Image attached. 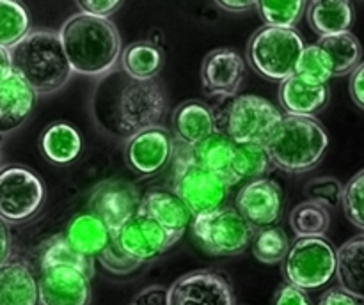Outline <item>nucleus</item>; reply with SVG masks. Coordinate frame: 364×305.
<instances>
[{
    "label": "nucleus",
    "instance_id": "40",
    "mask_svg": "<svg viewBox=\"0 0 364 305\" xmlns=\"http://www.w3.org/2000/svg\"><path fill=\"white\" fill-rule=\"evenodd\" d=\"M80 13L95 14V16L109 18L121 7L123 0H75Z\"/></svg>",
    "mask_w": 364,
    "mask_h": 305
},
{
    "label": "nucleus",
    "instance_id": "7",
    "mask_svg": "<svg viewBox=\"0 0 364 305\" xmlns=\"http://www.w3.org/2000/svg\"><path fill=\"white\" fill-rule=\"evenodd\" d=\"M173 190L188 206L192 215L198 216L223 208L230 195L231 183L220 174L191 162L176 148Z\"/></svg>",
    "mask_w": 364,
    "mask_h": 305
},
{
    "label": "nucleus",
    "instance_id": "16",
    "mask_svg": "<svg viewBox=\"0 0 364 305\" xmlns=\"http://www.w3.org/2000/svg\"><path fill=\"white\" fill-rule=\"evenodd\" d=\"M237 209L255 229L276 226L283 215V190L276 181L256 177L238 192Z\"/></svg>",
    "mask_w": 364,
    "mask_h": 305
},
{
    "label": "nucleus",
    "instance_id": "2",
    "mask_svg": "<svg viewBox=\"0 0 364 305\" xmlns=\"http://www.w3.org/2000/svg\"><path fill=\"white\" fill-rule=\"evenodd\" d=\"M59 35L73 73L102 77L116 67L121 57V35L109 18L73 14L64 21Z\"/></svg>",
    "mask_w": 364,
    "mask_h": 305
},
{
    "label": "nucleus",
    "instance_id": "32",
    "mask_svg": "<svg viewBox=\"0 0 364 305\" xmlns=\"http://www.w3.org/2000/svg\"><path fill=\"white\" fill-rule=\"evenodd\" d=\"M31 30V16L18 0H0V46L9 50Z\"/></svg>",
    "mask_w": 364,
    "mask_h": 305
},
{
    "label": "nucleus",
    "instance_id": "37",
    "mask_svg": "<svg viewBox=\"0 0 364 305\" xmlns=\"http://www.w3.org/2000/svg\"><path fill=\"white\" fill-rule=\"evenodd\" d=\"M341 206L347 218L358 229L364 231V169L359 170L343 187Z\"/></svg>",
    "mask_w": 364,
    "mask_h": 305
},
{
    "label": "nucleus",
    "instance_id": "30",
    "mask_svg": "<svg viewBox=\"0 0 364 305\" xmlns=\"http://www.w3.org/2000/svg\"><path fill=\"white\" fill-rule=\"evenodd\" d=\"M119 59L124 73L137 80H153L162 70L164 62L162 52L148 41H137L128 45Z\"/></svg>",
    "mask_w": 364,
    "mask_h": 305
},
{
    "label": "nucleus",
    "instance_id": "42",
    "mask_svg": "<svg viewBox=\"0 0 364 305\" xmlns=\"http://www.w3.org/2000/svg\"><path fill=\"white\" fill-rule=\"evenodd\" d=\"M318 305H364L361 298L354 296L352 293L345 291L343 287H334L323 293Z\"/></svg>",
    "mask_w": 364,
    "mask_h": 305
},
{
    "label": "nucleus",
    "instance_id": "23",
    "mask_svg": "<svg viewBox=\"0 0 364 305\" xmlns=\"http://www.w3.org/2000/svg\"><path fill=\"white\" fill-rule=\"evenodd\" d=\"M64 238L82 255L95 259L109 245L112 231L95 213L85 211L78 213L70 220L66 231H64Z\"/></svg>",
    "mask_w": 364,
    "mask_h": 305
},
{
    "label": "nucleus",
    "instance_id": "48",
    "mask_svg": "<svg viewBox=\"0 0 364 305\" xmlns=\"http://www.w3.org/2000/svg\"><path fill=\"white\" fill-rule=\"evenodd\" d=\"M2 162H4V155H2V149H0V169H2Z\"/></svg>",
    "mask_w": 364,
    "mask_h": 305
},
{
    "label": "nucleus",
    "instance_id": "28",
    "mask_svg": "<svg viewBox=\"0 0 364 305\" xmlns=\"http://www.w3.org/2000/svg\"><path fill=\"white\" fill-rule=\"evenodd\" d=\"M43 155L53 163H70L82 151V135L70 123H53L41 135Z\"/></svg>",
    "mask_w": 364,
    "mask_h": 305
},
{
    "label": "nucleus",
    "instance_id": "1",
    "mask_svg": "<svg viewBox=\"0 0 364 305\" xmlns=\"http://www.w3.org/2000/svg\"><path fill=\"white\" fill-rule=\"evenodd\" d=\"M166 112V92L155 80H137L112 67L102 74L91 96L96 126L116 140H128L149 126H156Z\"/></svg>",
    "mask_w": 364,
    "mask_h": 305
},
{
    "label": "nucleus",
    "instance_id": "12",
    "mask_svg": "<svg viewBox=\"0 0 364 305\" xmlns=\"http://www.w3.org/2000/svg\"><path fill=\"white\" fill-rule=\"evenodd\" d=\"M112 234L117 245L127 254H130L132 257L141 262H148L160 257L164 252L169 250L178 241L160 223H156L151 216L142 213L141 209L128 220H124Z\"/></svg>",
    "mask_w": 364,
    "mask_h": 305
},
{
    "label": "nucleus",
    "instance_id": "26",
    "mask_svg": "<svg viewBox=\"0 0 364 305\" xmlns=\"http://www.w3.org/2000/svg\"><path fill=\"white\" fill-rule=\"evenodd\" d=\"M308 21L318 35L347 32L354 23V7L350 0H311Z\"/></svg>",
    "mask_w": 364,
    "mask_h": 305
},
{
    "label": "nucleus",
    "instance_id": "9",
    "mask_svg": "<svg viewBox=\"0 0 364 305\" xmlns=\"http://www.w3.org/2000/svg\"><path fill=\"white\" fill-rule=\"evenodd\" d=\"M45 184L32 170L21 165L0 169V218L21 223L34 218L45 202Z\"/></svg>",
    "mask_w": 364,
    "mask_h": 305
},
{
    "label": "nucleus",
    "instance_id": "27",
    "mask_svg": "<svg viewBox=\"0 0 364 305\" xmlns=\"http://www.w3.org/2000/svg\"><path fill=\"white\" fill-rule=\"evenodd\" d=\"M316 45L323 50L333 70V77L352 73L361 64L363 46L350 30L340 34L320 35Z\"/></svg>",
    "mask_w": 364,
    "mask_h": 305
},
{
    "label": "nucleus",
    "instance_id": "8",
    "mask_svg": "<svg viewBox=\"0 0 364 305\" xmlns=\"http://www.w3.org/2000/svg\"><path fill=\"white\" fill-rule=\"evenodd\" d=\"M192 233L203 250L212 255H237L251 245L255 227L237 208L223 206L192 220Z\"/></svg>",
    "mask_w": 364,
    "mask_h": 305
},
{
    "label": "nucleus",
    "instance_id": "36",
    "mask_svg": "<svg viewBox=\"0 0 364 305\" xmlns=\"http://www.w3.org/2000/svg\"><path fill=\"white\" fill-rule=\"evenodd\" d=\"M295 74L311 84H327L333 78V70L323 50L318 45H309L304 46L299 57Z\"/></svg>",
    "mask_w": 364,
    "mask_h": 305
},
{
    "label": "nucleus",
    "instance_id": "47",
    "mask_svg": "<svg viewBox=\"0 0 364 305\" xmlns=\"http://www.w3.org/2000/svg\"><path fill=\"white\" fill-rule=\"evenodd\" d=\"M11 57H9V50L0 46V80L6 78L7 74L11 73Z\"/></svg>",
    "mask_w": 364,
    "mask_h": 305
},
{
    "label": "nucleus",
    "instance_id": "5",
    "mask_svg": "<svg viewBox=\"0 0 364 305\" xmlns=\"http://www.w3.org/2000/svg\"><path fill=\"white\" fill-rule=\"evenodd\" d=\"M304 46L294 27L265 25L249 41V62L262 77L281 82L295 73Z\"/></svg>",
    "mask_w": 364,
    "mask_h": 305
},
{
    "label": "nucleus",
    "instance_id": "33",
    "mask_svg": "<svg viewBox=\"0 0 364 305\" xmlns=\"http://www.w3.org/2000/svg\"><path fill=\"white\" fill-rule=\"evenodd\" d=\"M255 7L265 25L294 27L306 13L308 0H256Z\"/></svg>",
    "mask_w": 364,
    "mask_h": 305
},
{
    "label": "nucleus",
    "instance_id": "35",
    "mask_svg": "<svg viewBox=\"0 0 364 305\" xmlns=\"http://www.w3.org/2000/svg\"><path fill=\"white\" fill-rule=\"evenodd\" d=\"M288 248H290L288 234L284 233V229L276 226L259 229L252 241V254L265 265H276V262L283 261Z\"/></svg>",
    "mask_w": 364,
    "mask_h": 305
},
{
    "label": "nucleus",
    "instance_id": "4",
    "mask_svg": "<svg viewBox=\"0 0 364 305\" xmlns=\"http://www.w3.org/2000/svg\"><path fill=\"white\" fill-rule=\"evenodd\" d=\"M272 165L290 174L315 169L329 148L326 128L313 116H283L265 142Z\"/></svg>",
    "mask_w": 364,
    "mask_h": 305
},
{
    "label": "nucleus",
    "instance_id": "45",
    "mask_svg": "<svg viewBox=\"0 0 364 305\" xmlns=\"http://www.w3.org/2000/svg\"><path fill=\"white\" fill-rule=\"evenodd\" d=\"M11 257V234L7 222L0 218V266Z\"/></svg>",
    "mask_w": 364,
    "mask_h": 305
},
{
    "label": "nucleus",
    "instance_id": "3",
    "mask_svg": "<svg viewBox=\"0 0 364 305\" xmlns=\"http://www.w3.org/2000/svg\"><path fill=\"white\" fill-rule=\"evenodd\" d=\"M9 57L11 70L23 78L38 96L63 89L73 73L59 32L46 28L28 30L11 46Z\"/></svg>",
    "mask_w": 364,
    "mask_h": 305
},
{
    "label": "nucleus",
    "instance_id": "49",
    "mask_svg": "<svg viewBox=\"0 0 364 305\" xmlns=\"http://www.w3.org/2000/svg\"><path fill=\"white\" fill-rule=\"evenodd\" d=\"M132 305H134V304H132Z\"/></svg>",
    "mask_w": 364,
    "mask_h": 305
},
{
    "label": "nucleus",
    "instance_id": "25",
    "mask_svg": "<svg viewBox=\"0 0 364 305\" xmlns=\"http://www.w3.org/2000/svg\"><path fill=\"white\" fill-rule=\"evenodd\" d=\"M336 277L340 287L364 300V233L336 250Z\"/></svg>",
    "mask_w": 364,
    "mask_h": 305
},
{
    "label": "nucleus",
    "instance_id": "18",
    "mask_svg": "<svg viewBox=\"0 0 364 305\" xmlns=\"http://www.w3.org/2000/svg\"><path fill=\"white\" fill-rule=\"evenodd\" d=\"M139 209L151 216L176 240L183 236L187 227L194 220L188 206L178 197L176 192L167 190V188H153V190L146 192L142 195Z\"/></svg>",
    "mask_w": 364,
    "mask_h": 305
},
{
    "label": "nucleus",
    "instance_id": "43",
    "mask_svg": "<svg viewBox=\"0 0 364 305\" xmlns=\"http://www.w3.org/2000/svg\"><path fill=\"white\" fill-rule=\"evenodd\" d=\"M134 305H167V287L149 286L135 296Z\"/></svg>",
    "mask_w": 364,
    "mask_h": 305
},
{
    "label": "nucleus",
    "instance_id": "20",
    "mask_svg": "<svg viewBox=\"0 0 364 305\" xmlns=\"http://www.w3.org/2000/svg\"><path fill=\"white\" fill-rule=\"evenodd\" d=\"M176 148L180 149L191 162L198 163V165L205 167V169L212 170V172L220 174V176L226 177V179L230 181L231 187H235L233 176H231V163H233L237 142H235L226 131L215 130L213 133H210L208 137H205L203 140L191 145L176 142Z\"/></svg>",
    "mask_w": 364,
    "mask_h": 305
},
{
    "label": "nucleus",
    "instance_id": "41",
    "mask_svg": "<svg viewBox=\"0 0 364 305\" xmlns=\"http://www.w3.org/2000/svg\"><path fill=\"white\" fill-rule=\"evenodd\" d=\"M272 305H311V301L304 289L294 286V284H287L277 289Z\"/></svg>",
    "mask_w": 364,
    "mask_h": 305
},
{
    "label": "nucleus",
    "instance_id": "46",
    "mask_svg": "<svg viewBox=\"0 0 364 305\" xmlns=\"http://www.w3.org/2000/svg\"><path fill=\"white\" fill-rule=\"evenodd\" d=\"M215 4L230 13H244L256 6V0H215Z\"/></svg>",
    "mask_w": 364,
    "mask_h": 305
},
{
    "label": "nucleus",
    "instance_id": "19",
    "mask_svg": "<svg viewBox=\"0 0 364 305\" xmlns=\"http://www.w3.org/2000/svg\"><path fill=\"white\" fill-rule=\"evenodd\" d=\"M38 94L14 71L0 80V135L18 130L31 117Z\"/></svg>",
    "mask_w": 364,
    "mask_h": 305
},
{
    "label": "nucleus",
    "instance_id": "39",
    "mask_svg": "<svg viewBox=\"0 0 364 305\" xmlns=\"http://www.w3.org/2000/svg\"><path fill=\"white\" fill-rule=\"evenodd\" d=\"M306 194H308L309 201H315L323 204L326 208H336L341 202V195H343V184L336 179V177H315L306 187Z\"/></svg>",
    "mask_w": 364,
    "mask_h": 305
},
{
    "label": "nucleus",
    "instance_id": "10",
    "mask_svg": "<svg viewBox=\"0 0 364 305\" xmlns=\"http://www.w3.org/2000/svg\"><path fill=\"white\" fill-rule=\"evenodd\" d=\"M283 119L279 109L256 94H242L230 103L224 113V131L237 144L262 142L265 144Z\"/></svg>",
    "mask_w": 364,
    "mask_h": 305
},
{
    "label": "nucleus",
    "instance_id": "14",
    "mask_svg": "<svg viewBox=\"0 0 364 305\" xmlns=\"http://www.w3.org/2000/svg\"><path fill=\"white\" fill-rule=\"evenodd\" d=\"M167 305H235V298L226 277L198 270L180 277L167 289Z\"/></svg>",
    "mask_w": 364,
    "mask_h": 305
},
{
    "label": "nucleus",
    "instance_id": "34",
    "mask_svg": "<svg viewBox=\"0 0 364 305\" xmlns=\"http://www.w3.org/2000/svg\"><path fill=\"white\" fill-rule=\"evenodd\" d=\"M50 265H70L75 268H80L82 272L92 277L95 266H92V259L85 257L80 252L75 250L68 240L63 236H55L43 247L41 257H39V266H50Z\"/></svg>",
    "mask_w": 364,
    "mask_h": 305
},
{
    "label": "nucleus",
    "instance_id": "13",
    "mask_svg": "<svg viewBox=\"0 0 364 305\" xmlns=\"http://www.w3.org/2000/svg\"><path fill=\"white\" fill-rule=\"evenodd\" d=\"M176 138L167 128L149 126L132 135L124 145V160L139 176H153L174 158Z\"/></svg>",
    "mask_w": 364,
    "mask_h": 305
},
{
    "label": "nucleus",
    "instance_id": "22",
    "mask_svg": "<svg viewBox=\"0 0 364 305\" xmlns=\"http://www.w3.org/2000/svg\"><path fill=\"white\" fill-rule=\"evenodd\" d=\"M0 305H38V279L23 259L0 266Z\"/></svg>",
    "mask_w": 364,
    "mask_h": 305
},
{
    "label": "nucleus",
    "instance_id": "17",
    "mask_svg": "<svg viewBox=\"0 0 364 305\" xmlns=\"http://www.w3.org/2000/svg\"><path fill=\"white\" fill-rule=\"evenodd\" d=\"M245 78V62L233 48H217L205 57L201 66L203 87L208 94L233 98Z\"/></svg>",
    "mask_w": 364,
    "mask_h": 305
},
{
    "label": "nucleus",
    "instance_id": "21",
    "mask_svg": "<svg viewBox=\"0 0 364 305\" xmlns=\"http://www.w3.org/2000/svg\"><path fill=\"white\" fill-rule=\"evenodd\" d=\"M331 91L327 84H311L299 74L281 80L279 101L290 116H315L329 103Z\"/></svg>",
    "mask_w": 364,
    "mask_h": 305
},
{
    "label": "nucleus",
    "instance_id": "38",
    "mask_svg": "<svg viewBox=\"0 0 364 305\" xmlns=\"http://www.w3.org/2000/svg\"><path fill=\"white\" fill-rule=\"evenodd\" d=\"M98 261L102 262L103 268L109 270V272L114 273V275H128V273L135 272V270L142 265L141 261L132 257L130 254H127V252L117 245L114 234L112 238H110L109 245L100 252Z\"/></svg>",
    "mask_w": 364,
    "mask_h": 305
},
{
    "label": "nucleus",
    "instance_id": "15",
    "mask_svg": "<svg viewBox=\"0 0 364 305\" xmlns=\"http://www.w3.org/2000/svg\"><path fill=\"white\" fill-rule=\"evenodd\" d=\"M142 195L137 187L124 179H105L95 187L89 197V211L107 223L110 231H116L124 220L141 208Z\"/></svg>",
    "mask_w": 364,
    "mask_h": 305
},
{
    "label": "nucleus",
    "instance_id": "44",
    "mask_svg": "<svg viewBox=\"0 0 364 305\" xmlns=\"http://www.w3.org/2000/svg\"><path fill=\"white\" fill-rule=\"evenodd\" d=\"M350 96L355 105L364 110V62L359 64L350 74Z\"/></svg>",
    "mask_w": 364,
    "mask_h": 305
},
{
    "label": "nucleus",
    "instance_id": "31",
    "mask_svg": "<svg viewBox=\"0 0 364 305\" xmlns=\"http://www.w3.org/2000/svg\"><path fill=\"white\" fill-rule=\"evenodd\" d=\"M290 226L299 236H326L331 226L329 208L315 201L295 206L290 215Z\"/></svg>",
    "mask_w": 364,
    "mask_h": 305
},
{
    "label": "nucleus",
    "instance_id": "6",
    "mask_svg": "<svg viewBox=\"0 0 364 305\" xmlns=\"http://www.w3.org/2000/svg\"><path fill=\"white\" fill-rule=\"evenodd\" d=\"M283 273L301 289H320L336 275V248L326 236H299L284 255Z\"/></svg>",
    "mask_w": 364,
    "mask_h": 305
},
{
    "label": "nucleus",
    "instance_id": "24",
    "mask_svg": "<svg viewBox=\"0 0 364 305\" xmlns=\"http://www.w3.org/2000/svg\"><path fill=\"white\" fill-rule=\"evenodd\" d=\"M173 128L176 142L185 145L196 144L217 130L212 109L201 101H185L174 110Z\"/></svg>",
    "mask_w": 364,
    "mask_h": 305
},
{
    "label": "nucleus",
    "instance_id": "29",
    "mask_svg": "<svg viewBox=\"0 0 364 305\" xmlns=\"http://www.w3.org/2000/svg\"><path fill=\"white\" fill-rule=\"evenodd\" d=\"M272 167L269 149L262 142H240L235 148L233 163H231V176L235 184L242 181H251L263 177Z\"/></svg>",
    "mask_w": 364,
    "mask_h": 305
},
{
    "label": "nucleus",
    "instance_id": "11",
    "mask_svg": "<svg viewBox=\"0 0 364 305\" xmlns=\"http://www.w3.org/2000/svg\"><path fill=\"white\" fill-rule=\"evenodd\" d=\"M39 305H89L91 277L70 265L39 266Z\"/></svg>",
    "mask_w": 364,
    "mask_h": 305
}]
</instances>
